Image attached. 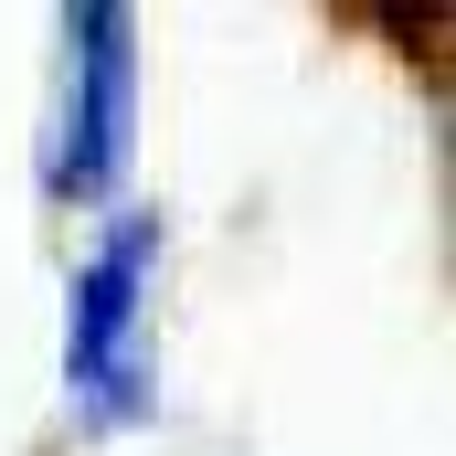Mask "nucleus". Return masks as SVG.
I'll list each match as a JSON object with an SVG mask.
<instances>
[{
	"instance_id": "nucleus-2",
	"label": "nucleus",
	"mask_w": 456,
	"mask_h": 456,
	"mask_svg": "<svg viewBox=\"0 0 456 456\" xmlns=\"http://www.w3.org/2000/svg\"><path fill=\"white\" fill-rule=\"evenodd\" d=\"M138 149V11L86 0L64 11V96H53V149L43 191L53 202H107Z\"/></svg>"
},
{
	"instance_id": "nucleus-1",
	"label": "nucleus",
	"mask_w": 456,
	"mask_h": 456,
	"mask_svg": "<svg viewBox=\"0 0 456 456\" xmlns=\"http://www.w3.org/2000/svg\"><path fill=\"white\" fill-rule=\"evenodd\" d=\"M159 213H117L64 287V393L96 436L149 425V287H159Z\"/></svg>"
}]
</instances>
